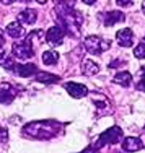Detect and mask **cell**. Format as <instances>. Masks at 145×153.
<instances>
[{"label":"cell","instance_id":"cell-1","mask_svg":"<svg viewBox=\"0 0 145 153\" xmlns=\"http://www.w3.org/2000/svg\"><path fill=\"white\" fill-rule=\"evenodd\" d=\"M57 123H51V122H40V123L30 124L28 128H24L26 131H28L33 136L37 137H51L55 135L59 128L57 127Z\"/></svg>","mask_w":145,"mask_h":153},{"label":"cell","instance_id":"cell-2","mask_svg":"<svg viewBox=\"0 0 145 153\" xmlns=\"http://www.w3.org/2000/svg\"><path fill=\"white\" fill-rule=\"evenodd\" d=\"M111 41L102 39L98 36H88L84 40V46L86 51L92 55H101L111 47Z\"/></svg>","mask_w":145,"mask_h":153},{"label":"cell","instance_id":"cell-3","mask_svg":"<svg viewBox=\"0 0 145 153\" xmlns=\"http://www.w3.org/2000/svg\"><path fill=\"white\" fill-rule=\"evenodd\" d=\"M32 39H33V34L30 35L23 41H20V42L13 44V55L16 58L21 60H26L28 58L33 57L34 51H33Z\"/></svg>","mask_w":145,"mask_h":153},{"label":"cell","instance_id":"cell-4","mask_svg":"<svg viewBox=\"0 0 145 153\" xmlns=\"http://www.w3.org/2000/svg\"><path fill=\"white\" fill-rule=\"evenodd\" d=\"M121 140H123V131L121 130V128L114 126V127L109 128V129H107L106 131H104L101 134L98 142H97L96 148H98V146L102 147L107 144H118Z\"/></svg>","mask_w":145,"mask_h":153},{"label":"cell","instance_id":"cell-5","mask_svg":"<svg viewBox=\"0 0 145 153\" xmlns=\"http://www.w3.org/2000/svg\"><path fill=\"white\" fill-rule=\"evenodd\" d=\"M63 37L64 32L59 26L51 27L46 33V42L49 43L51 47L59 46L63 43Z\"/></svg>","mask_w":145,"mask_h":153},{"label":"cell","instance_id":"cell-6","mask_svg":"<svg viewBox=\"0 0 145 153\" xmlns=\"http://www.w3.org/2000/svg\"><path fill=\"white\" fill-rule=\"evenodd\" d=\"M101 16H102L101 21H103L104 25L107 26V27L120 23V22H124V19H125V15L121 11L106 12V13L101 14Z\"/></svg>","mask_w":145,"mask_h":153},{"label":"cell","instance_id":"cell-7","mask_svg":"<svg viewBox=\"0 0 145 153\" xmlns=\"http://www.w3.org/2000/svg\"><path fill=\"white\" fill-rule=\"evenodd\" d=\"M117 43L122 47H130L134 43V33L130 28H122L116 34Z\"/></svg>","mask_w":145,"mask_h":153},{"label":"cell","instance_id":"cell-8","mask_svg":"<svg viewBox=\"0 0 145 153\" xmlns=\"http://www.w3.org/2000/svg\"><path fill=\"white\" fill-rule=\"evenodd\" d=\"M64 88L66 89V91L72 97V98L80 99L83 97L87 96L88 89L82 84L78 83H72V82H68V83L64 84Z\"/></svg>","mask_w":145,"mask_h":153},{"label":"cell","instance_id":"cell-9","mask_svg":"<svg viewBox=\"0 0 145 153\" xmlns=\"http://www.w3.org/2000/svg\"><path fill=\"white\" fill-rule=\"evenodd\" d=\"M144 147L143 142L139 137L128 136L122 140V149L126 152H136Z\"/></svg>","mask_w":145,"mask_h":153},{"label":"cell","instance_id":"cell-10","mask_svg":"<svg viewBox=\"0 0 145 153\" xmlns=\"http://www.w3.org/2000/svg\"><path fill=\"white\" fill-rule=\"evenodd\" d=\"M15 70V72L20 76H34L36 72H38V68L35 64L32 63H28V64H15L13 68Z\"/></svg>","mask_w":145,"mask_h":153},{"label":"cell","instance_id":"cell-11","mask_svg":"<svg viewBox=\"0 0 145 153\" xmlns=\"http://www.w3.org/2000/svg\"><path fill=\"white\" fill-rule=\"evenodd\" d=\"M18 22L26 24V25H32L36 22L37 19V12L35 10L26 9L18 15Z\"/></svg>","mask_w":145,"mask_h":153},{"label":"cell","instance_id":"cell-12","mask_svg":"<svg viewBox=\"0 0 145 153\" xmlns=\"http://www.w3.org/2000/svg\"><path fill=\"white\" fill-rule=\"evenodd\" d=\"M15 97L14 88L10 84H0V103H10Z\"/></svg>","mask_w":145,"mask_h":153},{"label":"cell","instance_id":"cell-13","mask_svg":"<svg viewBox=\"0 0 145 153\" xmlns=\"http://www.w3.org/2000/svg\"><path fill=\"white\" fill-rule=\"evenodd\" d=\"M7 33L13 38H21V37L24 36L25 34V30L23 28V26L21 25V23L18 21L12 22L9 25L7 26Z\"/></svg>","mask_w":145,"mask_h":153},{"label":"cell","instance_id":"cell-14","mask_svg":"<svg viewBox=\"0 0 145 153\" xmlns=\"http://www.w3.org/2000/svg\"><path fill=\"white\" fill-rule=\"evenodd\" d=\"M132 76L129 72L121 71V72H118L115 76V78L113 80V83L121 85L123 87H128L130 85V83H132Z\"/></svg>","mask_w":145,"mask_h":153},{"label":"cell","instance_id":"cell-15","mask_svg":"<svg viewBox=\"0 0 145 153\" xmlns=\"http://www.w3.org/2000/svg\"><path fill=\"white\" fill-rule=\"evenodd\" d=\"M82 72L85 76H94L97 72H99V66L95 63L92 60H85V61L82 63Z\"/></svg>","mask_w":145,"mask_h":153},{"label":"cell","instance_id":"cell-16","mask_svg":"<svg viewBox=\"0 0 145 153\" xmlns=\"http://www.w3.org/2000/svg\"><path fill=\"white\" fill-rule=\"evenodd\" d=\"M36 78H37V81L43 82V83H55V82H58L60 80L59 76L44 71H39L37 74Z\"/></svg>","mask_w":145,"mask_h":153},{"label":"cell","instance_id":"cell-17","mask_svg":"<svg viewBox=\"0 0 145 153\" xmlns=\"http://www.w3.org/2000/svg\"><path fill=\"white\" fill-rule=\"evenodd\" d=\"M58 59H59V55L56 51H44L42 56L43 63L45 65H54L57 63Z\"/></svg>","mask_w":145,"mask_h":153},{"label":"cell","instance_id":"cell-18","mask_svg":"<svg viewBox=\"0 0 145 153\" xmlns=\"http://www.w3.org/2000/svg\"><path fill=\"white\" fill-rule=\"evenodd\" d=\"M0 65L4 68H7V69H11L15 66V62L7 53H0Z\"/></svg>","mask_w":145,"mask_h":153},{"label":"cell","instance_id":"cell-19","mask_svg":"<svg viewBox=\"0 0 145 153\" xmlns=\"http://www.w3.org/2000/svg\"><path fill=\"white\" fill-rule=\"evenodd\" d=\"M137 76H139L138 81L136 82V88L141 91H145V65L140 69Z\"/></svg>","mask_w":145,"mask_h":153},{"label":"cell","instance_id":"cell-20","mask_svg":"<svg viewBox=\"0 0 145 153\" xmlns=\"http://www.w3.org/2000/svg\"><path fill=\"white\" fill-rule=\"evenodd\" d=\"M134 55L137 59H145V43H140L134 49Z\"/></svg>","mask_w":145,"mask_h":153},{"label":"cell","instance_id":"cell-21","mask_svg":"<svg viewBox=\"0 0 145 153\" xmlns=\"http://www.w3.org/2000/svg\"><path fill=\"white\" fill-rule=\"evenodd\" d=\"M7 129H3V128H0V142L1 143H5L7 142Z\"/></svg>","mask_w":145,"mask_h":153},{"label":"cell","instance_id":"cell-22","mask_svg":"<svg viewBox=\"0 0 145 153\" xmlns=\"http://www.w3.org/2000/svg\"><path fill=\"white\" fill-rule=\"evenodd\" d=\"M132 1H117V4L120 5V7H129V5H132Z\"/></svg>","mask_w":145,"mask_h":153},{"label":"cell","instance_id":"cell-23","mask_svg":"<svg viewBox=\"0 0 145 153\" xmlns=\"http://www.w3.org/2000/svg\"><path fill=\"white\" fill-rule=\"evenodd\" d=\"M4 43H5V40H4V38H3V32L0 30V49L3 47Z\"/></svg>","mask_w":145,"mask_h":153},{"label":"cell","instance_id":"cell-24","mask_svg":"<svg viewBox=\"0 0 145 153\" xmlns=\"http://www.w3.org/2000/svg\"><path fill=\"white\" fill-rule=\"evenodd\" d=\"M142 11H143V13H144V15H145V1H143V2H142Z\"/></svg>","mask_w":145,"mask_h":153}]
</instances>
